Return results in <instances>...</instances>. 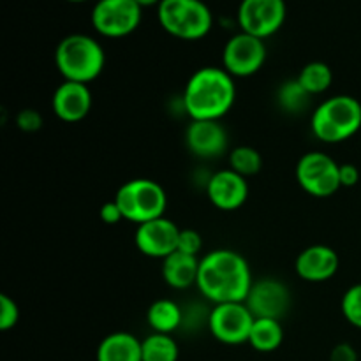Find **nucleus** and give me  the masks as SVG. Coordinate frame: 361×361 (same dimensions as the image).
<instances>
[{"instance_id": "12", "label": "nucleus", "mask_w": 361, "mask_h": 361, "mask_svg": "<svg viewBox=\"0 0 361 361\" xmlns=\"http://www.w3.org/2000/svg\"><path fill=\"white\" fill-rule=\"evenodd\" d=\"M245 305L256 319L281 321L291 307V291L279 279H257L250 288Z\"/></svg>"}, {"instance_id": "23", "label": "nucleus", "mask_w": 361, "mask_h": 361, "mask_svg": "<svg viewBox=\"0 0 361 361\" xmlns=\"http://www.w3.org/2000/svg\"><path fill=\"white\" fill-rule=\"evenodd\" d=\"M310 97L312 95L300 85V81L288 80L279 87L277 90V104L288 115H300V113L307 111L310 104Z\"/></svg>"}, {"instance_id": "21", "label": "nucleus", "mask_w": 361, "mask_h": 361, "mask_svg": "<svg viewBox=\"0 0 361 361\" xmlns=\"http://www.w3.org/2000/svg\"><path fill=\"white\" fill-rule=\"evenodd\" d=\"M284 341V328L277 319H256L247 344L259 353L277 351Z\"/></svg>"}, {"instance_id": "3", "label": "nucleus", "mask_w": 361, "mask_h": 361, "mask_svg": "<svg viewBox=\"0 0 361 361\" xmlns=\"http://www.w3.org/2000/svg\"><path fill=\"white\" fill-rule=\"evenodd\" d=\"M55 66L63 81L88 85L104 71V49L101 42L90 35L71 34L56 46Z\"/></svg>"}, {"instance_id": "6", "label": "nucleus", "mask_w": 361, "mask_h": 361, "mask_svg": "<svg viewBox=\"0 0 361 361\" xmlns=\"http://www.w3.org/2000/svg\"><path fill=\"white\" fill-rule=\"evenodd\" d=\"M115 203L122 210L126 221L137 226L154 219L164 217L168 208V196L161 183L148 178H136L126 182L115 194Z\"/></svg>"}, {"instance_id": "32", "label": "nucleus", "mask_w": 361, "mask_h": 361, "mask_svg": "<svg viewBox=\"0 0 361 361\" xmlns=\"http://www.w3.org/2000/svg\"><path fill=\"white\" fill-rule=\"evenodd\" d=\"M341 185L342 187H355L360 182V171L355 164H341Z\"/></svg>"}, {"instance_id": "20", "label": "nucleus", "mask_w": 361, "mask_h": 361, "mask_svg": "<svg viewBox=\"0 0 361 361\" xmlns=\"http://www.w3.org/2000/svg\"><path fill=\"white\" fill-rule=\"evenodd\" d=\"M148 326L152 328L154 334H166L171 335L183 324V307L173 300L162 298L157 300L150 305L147 312Z\"/></svg>"}, {"instance_id": "17", "label": "nucleus", "mask_w": 361, "mask_h": 361, "mask_svg": "<svg viewBox=\"0 0 361 361\" xmlns=\"http://www.w3.org/2000/svg\"><path fill=\"white\" fill-rule=\"evenodd\" d=\"M341 259L338 254L328 245H310L298 254L295 270L300 279L307 282H326L337 275Z\"/></svg>"}, {"instance_id": "33", "label": "nucleus", "mask_w": 361, "mask_h": 361, "mask_svg": "<svg viewBox=\"0 0 361 361\" xmlns=\"http://www.w3.org/2000/svg\"><path fill=\"white\" fill-rule=\"evenodd\" d=\"M134 2L141 7H152V6H159L162 0H134Z\"/></svg>"}, {"instance_id": "16", "label": "nucleus", "mask_w": 361, "mask_h": 361, "mask_svg": "<svg viewBox=\"0 0 361 361\" xmlns=\"http://www.w3.org/2000/svg\"><path fill=\"white\" fill-rule=\"evenodd\" d=\"M51 109L66 123H76L87 118L92 109V92L88 85L63 81L53 92Z\"/></svg>"}, {"instance_id": "13", "label": "nucleus", "mask_w": 361, "mask_h": 361, "mask_svg": "<svg viewBox=\"0 0 361 361\" xmlns=\"http://www.w3.org/2000/svg\"><path fill=\"white\" fill-rule=\"evenodd\" d=\"M182 229L166 217L154 219L137 226L134 243L143 256L166 259L178 249V236Z\"/></svg>"}, {"instance_id": "4", "label": "nucleus", "mask_w": 361, "mask_h": 361, "mask_svg": "<svg viewBox=\"0 0 361 361\" xmlns=\"http://www.w3.org/2000/svg\"><path fill=\"white\" fill-rule=\"evenodd\" d=\"M310 129L328 145L348 141L361 129V102L353 95H334L321 102L312 113Z\"/></svg>"}, {"instance_id": "9", "label": "nucleus", "mask_w": 361, "mask_h": 361, "mask_svg": "<svg viewBox=\"0 0 361 361\" xmlns=\"http://www.w3.org/2000/svg\"><path fill=\"white\" fill-rule=\"evenodd\" d=\"M254 321L256 317L252 316L245 302L219 303L210 310L208 330L215 341L226 345H238L249 342Z\"/></svg>"}, {"instance_id": "7", "label": "nucleus", "mask_w": 361, "mask_h": 361, "mask_svg": "<svg viewBox=\"0 0 361 361\" xmlns=\"http://www.w3.org/2000/svg\"><path fill=\"white\" fill-rule=\"evenodd\" d=\"M341 164L324 152H309L296 164V180L307 194L314 197H330L342 189Z\"/></svg>"}, {"instance_id": "26", "label": "nucleus", "mask_w": 361, "mask_h": 361, "mask_svg": "<svg viewBox=\"0 0 361 361\" xmlns=\"http://www.w3.org/2000/svg\"><path fill=\"white\" fill-rule=\"evenodd\" d=\"M342 314L351 326L361 330V282L351 286L342 296Z\"/></svg>"}, {"instance_id": "10", "label": "nucleus", "mask_w": 361, "mask_h": 361, "mask_svg": "<svg viewBox=\"0 0 361 361\" xmlns=\"http://www.w3.org/2000/svg\"><path fill=\"white\" fill-rule=\"evenodd\" d=\"M267 44L263 39L240 32L226 42L222 51V67L233 78H249L259 73L267 62Z\"/></svg>"}, {"instance_id": "18", "label": "nucleus", "mask_w": 361, "mask_h": 361, "mask_svg": "<svg viewBox=\"0 0 361 361\" xmlns=\"http://www.w3.org/2000/svg\"><path fill=\"white\" fill-rule=\"evenodd\" d=\"M200 274V257L180 250L162 259V279L173 289H187L196 286Z\"/></svg>"}, {"instance_id": "15", "label": "nucleus", "mask_w": 361, "mask_h": 361, "mask_svg": "<svg viewBox=\"0 0 361 361\" xmlns=\"http://www.w3.org/2000/svg\"><path fill=\"white\" fill-rule=\"evenodd\" d=\"M190 154L200 159H219L228 152V130L221 120H192L185 130Z\"/></svg>"}, {"instance_id": "31", "label": "nucleus", "mask_w": 361, "mask_h": 361, "mask_svg": "<svg viewBox=\"0 0 361 361\" xmlns=\"http://www.w3.org/2000/svg\"><path fill=\"white\" fill-rule=\"evenodd\" d=\"M330 361H358V353L348 342H342L334 348L330 355Z\"/></svg>"}, {"instance_id": "2", "label": "nucleus", "mask_w": 361, "mask_h": 361, "mask_svg": "<svg viewBox=\"0 0 361 361\" xmlns=\"http://www.w3.org/2000/svg\"><path fill=\"white\" fill-rule=\"evenodd\" d=\"M236 85L224 67H201L183 90V109L190 120H221L231 111Z\"/></svg>"}, {"instance_id": "5", "label": "nucleus", "mask_w": 361, "mask_h": 361, "mask_svg": "<svg viewBox=\"0 0 361 361\" xmlns=\"http://www.w3.org/2000/svg\"><path fill=\"white\" fill-rule=\"evenodd\" d=\"M157 16L169 35L183 41H200L214 27V14L203 0H162Z\"/></svg>"}, {"instance_id": "19", "label": "nucleus", "mask_w": 361, "mask_h": 361, "mask_svg": "<svg viewBox=\"0 0 361 361\" xmlns=\"http://www.w3.org/2000/svg\"><path fill=\"white\" fill-rule=\"evenodd\" d=\"M97 361H143L141 341L129 331L106 335L97 348Z\"/></svg>"}, {"instance_id": "22", "label": "nucleus", "mask_w": 361, "mask_h": 361, "mask_svg": "<svg viewBox=\"0 0 361 361\" xmlns=\"http://www.w3.org/2000/svg\"><path fill=\"white\" fill-rule=\"evenodd\" d=\"M143 361H178V344L171 335L154 334L141 341Z\"/></svg>"}, {"instance_id": "14", "label": "nucleus", "mask_w": 361, "mask_h": 361, "mask_svg": "<svg viewBox=\"0 0 361 361\" xmlns=\"http://www.w3.org/2000/svg\"><path fill=\"white\" fill-rule=\"evenodd\" d=\"M207 196L215 208L222 212L238 210L249 197V183L245 176L238 175L231 168L215 171L207 180Z\"/></svg>"}, {"instance_id": "27", "label": "nucleus", "mask_w": 361, "mask_h": 361, "mask_svg": "<svg viewBox=\"0 0 361 361\" xmlns=\"http://www.w3.org/2000/svg\"><path fill=\"white\" fill-rule=\"evenodd\" d=\"M20 321V309L11 296L0 295V330L9 331Z\"/></svg>"}, {"instance_id": "34", "label": "nucleus", "mask_w": 361, "mask_h": 361, "mask_svg": "<svg viewBox=\"0 0 361 361\" xmlns=\"http://www.w3.org/2000/svg\"><path fill=\"white\" fill-rule=\"evenodd\" d=\"M67 2H73V4H80V2H87V0H67Z\"/></svg>"}, {"instance_id": "29", "label": "nucleus", "mask_w": 361, "mask_h": 361, "mask_svg": "<svg viewBox=\"0 0 361 361\" xmlns=\"http://www.w3.org/2000/svg\"><path fill=\"white\" fill-rule=\"evenodd\" d=\"M18 129L23 133H37L42 127V116L37 109H21L16 116Z\"/></svg>"}, {"instance_id": "11", "label": "nucleus", "mask_w": 361, "mask_h": 361, "mask_svg": "<svg viewBox=\"0 0 361 361\" xmlns=\"http://www.w3.org/2000/svg\"><path fill=\"white\" fill-rule=\"evenodd\" d=\"M286 14V0H242L238 25L242 32L264 41L281 30Z\"/></svg>"}, {"instance_id": "28", "label": "nucleus", "mask_w": 361, "mask_h": 361, "mask_svg": "<svg viewBox=\"0 0 361 361\" xmlns=\"http://www.w3.org/2000/svg\"><path fill=\"white\" fill-rule=\"evenodd\" d=\"M203 249V238L196 229H182L178 236V249L180 252L189 254V256H200Z\"/></svg>"}, {"instance_id": "25", "label": "nucleus", "mask_w": 361, "mask_h": 361, "mask_svg": "<svg viewBox=\"0 0 361 361\" xmlns=\"http://www.w3.org/2000/svg\"><path fill=\"white\" fill-rule=\"evenodd\" d=\"M229 168L238 173V175L249 178V176L257 175L261 171L263 157L254 147L242 145V147H236L229 152Z\"/></svg>"}, {"instance_id": "1", "label": "nucleus", "mask_w": 361, "mask_h": 361, "mask_svg": "<svg viewBox=\"0 0 361 361\" xmlns=\"http://www.w3.org/2000/svg\"><path fill=\"white\" fill-rule=\"evenodd\" d=\"M252 284L249 263L236 250L217 249L200 259L196 286L214 305L245 302Z\"/></svg>"}, {"instance_id": "30", "label": "nucleus", "mask_w": 361, "mask_h": 361, "mask_svg": "<svg viewBox=\"0 0 361 361\" xmlns=\"http://www.w3.org/2000/svg\"><path fill=\"white\" fill-rule=\"evenodd\" d=\"M99 217H101V221L108 226H115L118 224L120 221H126L122 215V210H120L118 204L115 203V200L102 204L101 210H99Z\"/></svg>"}, {"instance_id": "24", "label": "nucleus", "mask_w": 361, "mask_h": 361, "mask_svg": "<svg viewBox=\"0 0 361 361\" xmlns=\"http://www.w3.org/2000/svg\"><path fill=\"white\" fill-rule=\"evenodd\" d=\"M303 88L309 92L310 95H321L331 87L334 81V73H331L330 66L324 62H309L302 71H300L298 78Z\"/></svg>"}, {"instance_id": "8", "label": "nucleus", "mask_w": 361, "mask_h": 361, "mask_svg": "<svg viewBox=\"0 0 361 361\" xmlns=\"http://www.w3.org/2000/svg\"><path fill=\"white\" fill-rule=\"evenodd\" d=\"M141 18L143 7L134 0H99L92 9V27L104 37L120 39L133 34Z\"/></svg>"}]
</instances>
